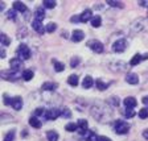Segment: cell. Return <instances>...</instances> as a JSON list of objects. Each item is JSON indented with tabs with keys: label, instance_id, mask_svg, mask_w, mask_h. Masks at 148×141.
I'll list each match as a JSON object with an SVG mask.
<instances>
[{
	"label": "cell",
	"instance_id": "cell-1",
	"mask_svg": "<svg viewBox=\"0 0 148 141\" xmlns=\"http://www.w3.org/2000/svg\"><path fill=\"white\" fill-rule=\"evenodd\" d=\"M16 54H17L18 59H21V61H25V59L31 58V50H29V48H28L25 44L18 45L17 50H16Z\"/></svg>",
	"mask_w": 148,
	"mask_h": 141
},
{
	"label": "cell",
	"instance_id": "cell-2",
	"mask_svg": "<svg viewBox=\"0 0 148 141\" xmlns=\"http://www.w3.org/2000/svg\"><path fill=\"white\" fill-rule=\"evenodd\" d=\"M114 128H115V132H116L118 135H124V133L128 132L130 125L126 123V121H123V120H116Z\"/></svg>",
	"mask_w": 148,
	"mask_h": 141
},
{
	"label": "cell",
	"instance_id": "cell-3",
	"mask_svg": "<svg viewBox=\"0 0 148 141\" xmlns=\"http://www.w3.org/2000/svg\"><path fill=\"white\" fill-rule=\"evenodd\" d=\"M127 48V41L126 38H119L116 40L114 44H112V50L115 53H123Z\"/></svg>",
	"mask_w": 148,
	"mask_h": 141
},
{
	"label": "cell",
	"instance_id": "cell-4",
	"mask_svg": "<svg viewBox=\"0 0 148 141\" xmlns=\"http://www.w3.org/2000/svg\"><path fill=\"white\" fill-rule=\"evenodd\" d=\"M87 46H89L90 49L92 50L94 53H103V49H105V46L101 41L98 40H91L87 42Z\"/></svg>",
	"mask_w": 148,
	"mask_h": 141
},
{
	"label": "cell",
	"instance_id": "cell-5",
	"mask_svg": "<svg viewBox=\"0 0 148 141\" xmlns=\"http://www.w3.org/2000/svg\"><path fill=\"white\" fill-rule=\"evenodd\" d=\"M58 116H61V111L57 108H50L45 112V119L48 120H56Z\"/></svg>",
	"mask_w": 148,
	"mask_h": 141
},
{
	"label": "cell",
	"instance_id": "cell-6",
	"mask_svg": "<svg viewBox=\"0 0 148 141\" xmlns=\"http://www.w3.org/2000/svg\"><path fill=\"white\" fill-rule=\"evenodd\" d=\"M9 66H11L12 73H17L23 66V61L21 59H18V58H12L11 61H9Z\"/></svg>",
	"mask_w": 148,
	"mask_h": 141
},
{
	"label": "cell",
	"instance_id": "cell-7",
	"mask_svg": "<svg viewBox=\"0 0 148 141\" xmlns=\"http://www.w3.org/2000/svg\"><path fill=\"white\" fill-rule=\"evenodd\" d=\"M32 28H33L38 34H42L44 32H46V27H44L42 21H38V20H33V21H32Z\"/></svg>",
	"mask_w": 148,
	"mask_h": 141
},
{
	"label": "cell",
	"instance_id": "cell-8",
	"mask_svg": "<svg viewBox=\"0 0 148 141\" xmlns=\"http://www.w3.org/2000/svg\"><path fill=\"white\" fill-rule=\"evenodd\" d=\"M85 38V33H83L81 29H75L71 33V41L73 42H81V41Z\"/></svg>",
	"mask_w": 148,
	"mask_h": 141
},
{
	"label": "cell",
	"instance_id": "cell-9",
	"mask_svg": "<svg viewBox=\"0 0 148 141\" xmlns=\"http://www.w3.org/2000/svg\"><path fill=\"white\" fill-rule=\"evenodd\" d=\"M123 103H124V106H126V108H130V110H134V108L138 106V100H136L134 96H127L123 100Z\"/></svg>",
	"mask_w": 148,
	"mask_h": 141
},
{
	"label": "cell",
	"instance_id": "cell-10",
	"mask_svg": "<svg viewBox=\"0 0 148 141\" xmlns=\"http://www.w3.org/2000/svg\"><path fill=\"white\" fill-rule=\"evenodd\" d=\"M94 17L92 16V12L91 9H85L82 13L79 15V18H81V22H87V21H91V18Z\"/></svg>",
	"mask_w": 148,
	"mask_h": 141
},
{
	"label": "cell",
	"instance_id": "cell-11",
	"mask_svg": "<svg viewBox=\"0 0 148 141\" xmlns=\"http://www.w3.org/2000/svg\"><path fill=\"white\" fill-rule=\"evenodd\" d=\"M11 106H12L16 111L21 110V108H23V98H21V96H13L12 101H11Z\"/></svg>",
	"mask_w": 148,
	"mask_h": 141
},
{
	"label": "cell",
	"instance_id": "cell-12",
	"mask_svg": "<svg viewBox=\"0 0 148 141\" xmlns=\"http://www.w3.org/2000/svg\"><path fill=\"white\" fill-rule=\"evenodd\" d=\"M78 124V128H79V132L82 133V135H85V133L87 132V128H89V124H87V121L85 119H79L77 121Z\"/></svg>",
	"mask_w": 148,
	"mask_h": 141
},
{
	"label": "cell",
	"instance_id": "cell-13",
	"mask_svg": "<svg viewBox=\"0 0 148 141\" xmlns=\"http://www.w3.org/2000/svg\"><path fill=\"white\" fill-rule=\"evenodd\" d=\"M126 80H127V83H130V84H138L139 83V75L138 74H135V73L127 74Z\"/></svg>",
	"mask_w": 148,
	"mask_h": 141
},
{
	"label": "cell",
	"instance_id": "cell-14",
	"mask_svg": "<svg viewBox=\"0 0 148 141\" xmlns=\"http://www.w3.org/2000/svg\"><path fill=\"white\" fill-rule=\"evenodd\" d=\"M44 18H45V11H44L42 7L36 9V12H34V20H38V21H42Z\"/></svg>",
	"mask_w": 148,
	"mask_h": 141
},
{
	"label": "cell",
	"instance_id": "cell-15",
	"mask_svg": "<svg viewBox=\"0 0 148 141\" xmlns=\"http://www.w3.org/2000/svg\"><path fill=\"white\" fill-rule=\"evenodd\" d=\"M12 7L17 12H25V11H27V5H25L24 3H21V1H13Z\"/></svg>",
	"mask_w": 148,
	"mask_h": 141
},
{
	"label": "cell",
	"instance_id": "cell-16",
	"mask_svg": "<svg viewBox=\"0 0 148 141\" xmlns=\"http://www.w3.org/2000/svg\"><path fill=\"white\" fill-rule=\"evenodd\" d=\"M58 87V84L56 82H45L42 84V90L44 91H53V90H56Z\"/></svg>",
	"mask_w": 148,
	"mask_h": 141
},
{
	"label": "cell",
	"instance_id": "cell-17",
	"mask_svg": "<svg viewBox=\"0 0 148 141\" xmlns=\"http://www.w3.org/2000/svg\"><path fill=\"white\" fill-rule=\"evenodd\" d=\"M92 84H94V79L90 75H86V77L83 78V82H82L83 89H90V87H92Z\"/></svg>",
	"mask_w": 148,
	"mask_h": 141
},
{
	"label": "cell",
	"instance_id": "cell-18",
	"mask_svg": "<svg viewBox=\"0 0 148 141\" xmlns=\"http://www.w3.org/2000/svg\"><path fill=\"white\" fill-rule=\"evenodd\" d=\"M142 61H143V55L142 54H135L132 58H131V61H130V65H131V66H136V65H139Z\"/></svg>",
	"mask_w": 148,
	"mask_h": 141
},
{
	"label": "cell",
	"instance_id": "cell-19",
	"mask_svg": "<svg viewBox=\"0 0 148 141\" xmlns=\"http://www.w3.org/2000/svg\"><path fill=\"white\" fill-rule=\"evenodd\" d=\"M53 65H54V70L57 71V73H61V71L65 70V65L62 63V62L57 61V59H53Z\"/></svg>",
	"mask_w": 148,
	"mask_h": 141
},
{
	"label": "cell",
	"instance_id": "cell-20",
	"mask_svg": "<svg viewBox=\"0 0 148 141\" xmlns=\"http://www.w3.org/2000/svg\"><path fill=\"white\" fill-rule=\"evenodd\" d=\"M46 138H48V141H57L58 140V133L56 131H48L46 132Z\"/></svg>",
	"mask_w": 148,
	"mask_h": 141
},
{
	"label": "cell",
	"instance_id": "cell-21",
	"mask_svg": "<svg viewBox=\"0 0 148 141\" xmlns=\"http://www.w3.org/2000/svg\"><path fill=\"white\" fill-rule=\"evenodd\" d=\"M34 77V73L32 69H28V70H24L23 73V79L24 80H32V78Z\"/></svg>",
	"mask_w": 148,
	"mask_h": 141
},
{
	"label": "cell",
	"instance_id": "cell-22",
	"mask_svg": "<svg viewBox=\"0 0 148 141\" xmlns=\"http://www.w3.org/2000/svg\"><path fill=\"white\" fill-rule=\"evenodd\" d=\"M68 83L70 84V86H73V87L78 86V75H75V74H71V75H69Z\"/></svg>",
	"mask_w": 148,
	"mask_h": 141
},
{
	"label": "cell",
	"instance_id": "cell-23",
	"mask_svg": "<svg viewBox=\"0 0 148 141\" xmlns=\"http://www.w3.org/2000/svg\"><path fill=\"white\" fill-rule=\"evenodd\" d=\"M29 125L33 127V128H36V129L41 128V123H40V120L37 119L36 116H33V117H31V119H29Z\"/></svg>",
	"mask_w": 148,
	"mask_h": 141
},
{
	"label": "cell",
	"instance_id": "cell-24",
	"mask_svg": "<svg viewBox=\"0 0 148 141\" xmlns=\"http://www.w3.org/2000/svg\"><path fill=\"white\" fill-rule=\"evenodd\" d=\"M91 25L94 28H99L102 25V17L101 16H94V17L91 18Z\"/></svg>",
	"mask_w": 148,
	"mask_h": 141
},
{
	"label": "cell",
	"instance_id": "cell-25",
	"mask_svg": "<svg viewBox=\"0 0 148 141\" xmlns=\"http://www.w3.org/2000/svg\"><path fill=\"white\" fill-rule=\"evenodd\" d=\"M56 5H57V3H56L54 0H44V1H42V7H44V8L52 9V8H54Z\"/></svg>",
	"mask_w": 148,
	"mask_h": 141
},
{
	"label": "cell",
	"instance_id": "cell-26",
	"mask_svg": "<svg viewBox=\"0 0 148 141\" xmlns=\"http://www.w3.org/2000/svg\"><path fill=\"white\" fill-rule=\"evenodd\" d=\"M0 41H1V44H3L4 46L11 45V38H9L5 33H1V36H0Z\"/></svg>",
	"mask_w": 148,
	"mask_h": 141
},
{
	"label": "cell",
	"instance_id": "cell-27",
	"mask_svg": "<svg viewBox=\"0 0 148 141\" xmlns=\"http://www.w3.org/2000/svg\"><path fill=\"white\" fill-rule=\"evenodd\" d=\"M95 84H97V87H98V90H101V91H103V90H106L108 87V83H103L101 79H97Z\"/></svg>",
	"mask_w": 148,
	"mask_h": 141
},
{
	"label": "cell",
	"instance_id": "cell-28",
	"mask_svg": "<svg viewBox=\"0 0 148 141\" xmlns=\"http://www.w3.org/2000/svg\"><path fill=\"white\" fill-rule=\"evenodd\" d=\"M86 141H98V136L94 132H86Z\"/></svg>",
	"mask_w": 148,
	"mask_h": 141
},
{
	"label": "cell",
	"instance_id": "cell-29",
	"mask_svg": "<svg viewBox=\"0 0 148 141\" xmlns=\"http://www.w3.org/2000/svg\"><path fill=\"white\" fill-rule=\"evenodd\" d=\"M56 29H57V24L56 22H49L46 25V32L48 33H53V32H56Z\"/></svg>",
	"mask_w": 148,
	"mask_h": 141
},
{
	"label": "cell",
	"instance_id": "cell-30",
	"mask_svg": "<svg viewBox=\"0 0 148 141\" xmlns=\"http://www.w3.org/2000/svg\"><path fill=\"white\" fill-rule=\"evenodd\" d=\"M65 129H66V131H69V132H74V131H77V129H78V124L69 123V124H66Z\"/></svg>",
	"mask_w": 148,
	"mask_h": 141
},
{
	"label": "cell",
	"instance_id": "cell-31",
	"mask_svg": "<svg viewBox=\"0 0 148 141\" xmlns=\"http://www.w3.org/2000/svg\"><path fill=\"white\" fill-rule=\"evenodd\" d=\"M139 117H140V119H147L148 117V107H144L139 111Z\"/></svg>",
	"mask_w": 148,
	"mask_h": 141
},
{
	"label": "cell",
	"instance_id": "cell-32",
	"mask_svg": "<svg viewBox=\"0 0 148 141\" xmlns=\"http://www.w3.org/2000/svg\"><path fill=\"white\" fill-rule=\"evenodd\" d=\"M107 4H108V5H111V7H115V8H123V3H120V1H114V0H108Z\"/></svg>",
	"mask_w": 148,
	"mask_h": 141
},
{
	"label": "cell",
	"instance_id": "cell-33",
	"mask_svg": "<svg viewBox=\"0 0 148 141\" xmlns=\"http://www.w3.org/2000/svg\"><path fill=\"white\" fill-rule=\"evenodd\" d=\"M124 116H126L127 119H131V117L135 116V111L130 110V108H126V111H124Z\"/></svg>",
	"mask_w": 148,
	"mask_h": 141
},
{
	"label": "cell",
	"instance_id": "cell-34",
	"mask_svg": "<svg viewBox=\"0 0 148 141\" xmlns=\"http://www.w3.org/2000/svg\"><path fill=\"white\" fill-rule=\"evenodd\" d=\"M45 112H46V110L45 108H36V110H34V116H45Z\"/></svg>",
	"mask_w": 148,
	"mask_h": 141
},
{
	"label": "cell",
	"instance_id": "cell-35",
	"mask_svg": "<svg viewBox=\"0 0 148 141\" xmlns=\"http://www.w3.org/2000/svg\"><path fill=\"white\" fill-rule=\"evenodd\" d=\"M13 138H15V131H11V132L7 133V136L4 137L3 141H13Z\"/></svg>",
	"mask_w": 148,
	"mask_h": 141
},
{
	"label": "cell",
	"instance_id": "cell-36",
	"mask_svg": "<svg viewBox=\"0 0 148 141\" xmlns=\"http://www.w3.org/2000/svg\"><path fill=\"white\" fill-rule=\"evenodd\" d=\"M61 116H64V117H66V119H69V117L71 116L70 110H69V108H64V110L61 111Z\"/></svg>",
	"mask_w": 148,
	"mask_h": 141
},
{
	"label": "cell",
	"instance_id": "cell-37",
	"mask_svg": "<svg viewBox=\"0 0 148 141\" xmlns=\"http://www.w3.org/2000/svg\"><path fill=\"white\" fill-rule=\"evenodd\" d=\"M7 17L11 18V20H16V12H15V9H12V11H8V12H7Z\"/></svg>",
	"mask_w": 148,
	"mask_h": 141
},
{
	"label": "cell",
	"instance_id": "cell-38",
	"mask_svg": "<svg viewBox=\"0 0 148 141\" xmlns=\"http://www.w3.org/2000/svg\"><path fill=\"white\" fill-rule=\"evenodd\" d=\"M78 63H79V58H78V57H74V58H71V61H70V66H71V67H75V66H78Z\"/></svg>",
	"mask_w": 148,
	"mask_h": 141
},
{
	"label": "cell",
	"instance_id": "cell-39",
	"mask_svg": "<svg viewBox=\"0 0 148 141\" xmlns=\"http://www.w3.org/2000/svg\"><path fill=\"white\" fill-rule=\"evenodd\" d=\"M70 21L71 22H81V18H79V16L75 15V16H73V17L70 18Z\"/></svg>",
	"mask_w": 148,
	"mask_h": 141
},
{
	"label": "cell",
	"instance_id": "cell-40",
	"mask_svg": "<svg viewBox=\"0 0 148 141\" xmlns=\"http://www.w3.org/2000/svg\"><path fill=\"white\" fill-rule=\"evenodd\" d=\"M98 141H112V140L106 137V136H98Z\"/></svg>",
	"mask_w": 148,
	"mask_h": 141
},
{
	"label": "cell",
	"instance_id": "cell-41",
	"mask_svg": "<svg viewBox=\"0 0 148 141\" xmlns=\"http://www.w3.org/2000/svg\"><path fill=\"white\" fill-rule=\"evenodd\" d=\"M142 101L144 103L145 106H148V95H145V96H143V99H142Z\"/></svg>",
	"mask_w": 148,
	"mask_h": 141
},
{
	"label": "cell",
	"instance_id": "cell-42",
	"mask_svg": "<svg viewBox=\"0 0 148 141\" xmlns=\"http://www.w3.org/2000/svg\"><path fill=\"white\" fill-rule=\"evenodd\" d=\"M143 137H144L145 140H148V129H144V131H143Z\"/></svg>",
	"mask_w": 148,
	"mask_h": 141
},
{
	"label": "cell",
	"instance_id": "cell-43",
	"mask_svg": "<svg viewBox=\"0 0 148 141\" xmlns=\"http://www.w3.org/2000/svg\"><path fill=\"white\" fill-rule=\"evenodd\" d=\"M139 4H140V5H147L148 1H139Z\"/></svg>",
	"mask_w": 148,
	"mask_h": 141
},
{
	"label": "cell",
	"instance_id": "cell-44",
	"mask_svg": "<svg viewBox=\"0 0 148 141\" xmlns=\"http://www.w3.org/2000/svg\"><path fill=\"white\" fill-rule=\"evenodd\" d=\"M4 57H5V52L1 49V58H4Z\"/></svg>",
	"mask_w": 148,
	"mask_h": 141
},
{
	"label": "cell",
	"instance_id": "cell-45",
	"mask_svg": "<svg viewBox=\"0 0 148 141\" xmlns=\"http://www.w3.org/2000/svg\"><path fill=\"white\" fill-rule=\"evenodd\" d=\"M144 59H148V53H147V54L143 55V61H144Z\"/></svg>",
	"mask_w": 148,
	"mask_h": 141
}]
</instances>
